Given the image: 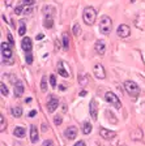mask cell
I'll return each mask as SVG.
<instances>
[{
  "mask_svg": "<svg viewBox=\"0 0 145 146\" xmlns=\"http://www.w3.org/2000/svg\"><path fill=\"white\" fill-rule=\"evenodd\" d=\"M96 18H97V12L96 9L93 7H86L84 9V12H82V20L86 25L92 26V25L96 22Z\"/></svg>",
  "mask_w": 145,
  "mask_h": 146,
  "instance_id": "1",
  "label": "cell"
},
{
  "mask_svg": "<svg viewBox=\"0 0 145 146\" xmlns=\"http://www.w3.org/2000/svg\"><path fill=\"white\" fill-rule=\"evenodd\" d=\"M98 29L102 34L107 35V34L111 33V29H112V21L111 18L109 16H102L100 20V25H98Z\"/></svg>",
  "mask_w": 145,
  "mask_h": 146,
  "instance_id": "2",
  "label": "cell"
},
{
  "mask_svg": "<svg viewBox=\"0 0 145 146\" xmlns=\"http://www.w3.org/2000/svg\"><path fill=\"white\" fill-rule=\"evenodd\" d=\"M124 89L130 95H132L133 98H137L140 95V88L136 82L133 81H126L124 82Z\"/></svg>",
  "mask_w": 145,
  "mask_h": 146,
  "instance_id": "3",
  "label": "cell"
},
{
  "mask_svg": "<svg viewBox=\"0 0 145 146\" xmlns=\"http://www.w3.org/2000/svg\"><path fill=\"white\" fill-rule=\"evenodd\" d=\"M105 99L106 102H109L111 106H114L115 108H120L122 107V103H120V99L118 98V95H115L114 93H111V91H107L105 94Z\"/></svg>",
  "mask_w": 145,
  "mask_h": 146,
  "instance_id": "4",
  "label": "cell"
},
{
  "mask_svg": "<svg viewBox=\"0 0 145 146\" xmlns=\"http://www.w3.org/2000/svg\"><path fill=\"white\" fill-rule=\"evenodd\" d=\"M56 68H57V73H59L61 77H64V78L69 77V68H68V65L65 64V61L59 60L56 64Z\"/></svg>",
  "mask_w": 145,
  "mask_h": 146,
  "instance_id": "5",
  "label": "cell"
},
{
  "mask_svg": "<svg viewBox=\"0 0 145 146\" xmlns=\"http://www.w3.org/2000/svg\"><path fill=\"white\" fill-rule=\"evenodd\" d=\"M116 33H118V35L120 36V38H127V36H130L131 34V29L128 25H119V27L116 29Z\"/></svg>",
  "mask_w": 145,
  "mask_h": 146,
  "instance_id": "6",
  "label": "cell"
},
{
  "mask_svg": "<svg viewBox=\"0 0 145 146\" xmlns=\"http://www.w3.org/2000/svg\"><path fill=\"white\" fill-rule=\"evenodd\" d=\"M93 73H94V76H96L97 78H100V80H103L106 77L105 68H103L102 64H96L94 68H93Z\"/></svg>",
  "mask_w": 145,
  "mask_h": 146,
  "instance_id": "7",
  "label": "cell"
},
{
  "mask_svg": "<svg viewBox=\"0 0 145 146\" xmlns=\"http://www.w3.org/2000/svg\"><path fill=\"white\" fill-rule=\"evenodd\" d=\"M1 55H3V59L7 60V59H11L12 56V51H11V44H8L7 42H1Z\"/></svg>",
  "mask_w": 145,
  "mask_h": 146,
  "instance_id": "8",
  "label": "cell"
},
{
  "mask_svg": "<svg viewBox=\"0 0 145 146\" xmlns=\"http://www.w3.org/2000/svg\"><path fill=\"white\" fill-rule=\"evenodd\" d=\"M94 50H96V52L98 55H105V52H106V43H105V40H102V39H98L96 42V44H94Z\"/></svg>",
  "mask_w": 145,
  "mask_h": 146,
  "instance_id": "9",
  "label": "cell"
},
{
  "mask_svg": "<svg viewBox=\"0 0 145 146\" xmlns=\"http://www.w3.org/2000/svg\"><path fill=\"white\" fill-rule=\"evenodd\" d=\"M64 136L68 138V140H75L77 137V128L76 127H68L64 131Z\"/></svg>",
  "mask_w": 145,
  "mask_h": 146,
  "instance_id": "10",
  "label": "cell"
},
{
  "mask_svg": "<svg viewBox=\"0 0 145 146\" xmlns=\"http://www.w3.org/2000/svg\"><path fill=\"white\" fill-rule=\"evenodd\" d=\"M89 111H90V116L93 120H97V116H98V107H97V102L96 99L90 100V104H89Z\"/></svg>",
  "mask_w": 145,
  "mask_h": 146,
  "instance_id": "11",
  "label": "cell"
},
{
  "mask_svg": "<svg viewBox=\"0 0 145 146\" xmlns=\"http://www.w3.org/2000/svg\"><path fill=\"white\" fill-rule=\"evenodd\" d=\"M21 47H22V50H24L26 54L31 51V48H33V43H31V39L29 38V36H26V38H24V39H22Z\"/></svg>",
  "mask_w": 145,
  "mask_h": 146,
  "instance_id": "12",
  "label": "cell"
},
{
  "mask_svg": "<svg viewBox=\"0 0 145 146\" xmlns=\"http://www.w3.org/2000/svg\"><path fill=\"white\" fill-rule=\"evenodd\" d=\"M24 94V84L21 81H16L15 82V95L16 97H21Z\"/></svg>",
  "mask_w": 145,
  "mask_h": 146,
  "instance_id": "13",
  "label": "cell"
},
{
  "mask_svg": "<svg viewBox=\"0 0 145 146\" xmlns=\"http://www.w3.org/2000/svg\"><path fill=\"white\" fill-rule=\"evenodd\" d=\"M57 104H59V102H57L56 98H55V97H51V99L48 100V103H47L48 112H54L55 110L57 108Z\"/></svg>",
  "mask_w": 145,
  "mask_h": 146,
  "instance_id": "14",
  "label": "cell"
},
{
  "mask_svg": "<svg viewBox=\"0 0 145 146\" xmlns=\"http://www.w3.org/2000/svg\"><path fill=\"white\" fill-rule=\"evenodd\" d=\"M38 140H39V136H38V129H37L35 125H30V141L33 143H35Z\"/></svg>",
  "mask_w": 145,
  "mask_h": 146,
  "instance_id": "15",
  "label": "cell"
},
{
  "mask_svg": "<svg viewBox=\"0 0 145 146\" xmlns=\"http://www.w3.org/2000/svg\"><path fill=\"white\" fill-rule=\"evenodd\" d=\"M100 133H101V136H102L103 138H106V140H110V138L115 137V132L107 131V129H105V128H101V129H100Z\"/></svg>",
  "mask_w": 145,
  "mask_h": 146,
  "instance_id": "16",
  "label": "cell"
},
{
  "mask_svg": "<svg viewBox=\"0 0 145 146\" xmlns=\"http://www.w3.org/2000/svg\"><path fill=\"white\" fill-rule=\"evenodd\" d=\"M25 133H26V131H25L24 127H16L15 131H13V134H15V137H18V138H22V137H25Z\"/></svg>",
  "mask_w": 145,
  "mask_h": 146,
  "instance_id": "17",
  "label": "cell"
},
{
  "mask_svg": "<svg viewBox=\"0 0 145 146\" xmlns=\"http://www.w3.org/2000/svg\"><path fill=\"white\" fill-rule=\"evenodd\" d=\"M11 113H12V116H15V117H21L22 108L21 107H12V108H11Z\"/></svg>",
  "mask_w": 145,
  "mask_h": 146,
  "instance_id": "18",
  "label": "cell"
},
{
  "mask_svg": "<svg viewBox=\"0 0 145 146\" xmlns=\"http://www.w3.org/2000/svg\"><path fill=\"white\" fill-rule=\"evenodd\" d=\"M92 129H93V127H92L90 123L85 121L84 124H82V133H84V134H89L92 132Z\"/></svg>",
  "mask_w": 145,
  "mask_h": 146,
  "instance_id": "19",
  "label": "cell"
},
{
  "mask_svg": "<svg viewBox=\"0 0 145 146\" xmlns=\"http://www.w3.org/2000/svg\"><path fill=\"white\" fill-rule=\"evenodd\" d=\"M63 48L64 51H68V48H69V38H68L67 33L63 34Z\"/></svg>",
  "mask_w": 145,
  "mask_h": 146,
  "instance_id": "20",
  "label": "cell"
},
{
  "mask_svg": "<svg viewBox=\"0 0 145 146\" xmlns=\"http://www.w3.org/2000/svg\"><path fill=\"white\" fill-rule=\"evenodd\" d=\"M25 31H26V26H25V21L24 20H21V21H20V29H18V34H20V35H24L25 34Z\"/></svg>",
  "mask_w": 145,
  "mask_h": 146,
  "instance_id": "21",
  "label": "cell"
},
{
  "mask_svg": "<svg viewBox=\"0 0 145 146\" xmlns=\"http://www.w3.org/2000/svg\"><path fill=\"white\" fill-rule=\"evenodd\" d=\"M41 90L45 93V91H47V77L43 76L42 77V81H41Z\"/></svg>",
  "mask_w": 145,
  "mask_h": 146,
  "instance_id": "22",
  "label": "cell"
},
{
  "mask_svg": "<svg viewBox=\"0 0 145 146\" xmlns=\"http://www.w3.org/2000/svg\"><path fill=\"white\" fill-rule=\"evenodd\" d=\"M52 25H54L52 17H46V18H45V24H43V26L47 27V29H50V27H52Z\"/></svg>",
  "mask_w": 145,
  "mask_h": 146,
  "instance_id": "23",
  "label": "cell"
},
{
  "mask_svg": "<svg viewBox=\"0 0 145 146\" xmlns=\"http://www.w3.org/2000/svg\"><path fill=\"white\" fill-rule=\"evenodd\" d=\"M0 91H1V95H4V97H7V95H8V93H9L8 88L5 86V84H4V82H1V84H0Z\"/></svg>",
  "mask_w": 145,
  "mask_h": 146,
  "instance_id": "24",
  "label": "cell"
},
{
  "mask_svg": "<svg viewBox=\"0 0 145 146\" xmlns=\"http://www.w3.org/2000/svg\"><path fill=\"white\" fill-rule=\"evenodd\" d=\"M72 31H73V34H75L76 36H79L80 34H81V26H80L79 24H75V25H73Z\"/></svg>",
  "mask_w": 145,
  "mask_h": 146,
  "instance_id": "25",
  "label": "cell"
},
{
  "mask_svg": "<svg viewBox=\"0 0 145 146\" xmlns=\"http://www.w3.org/2000/svg\"><path fill=\"white\" fill-rule=\"evenodd\" d=\"M0 132H4V129H5V121H4V116L0 115Z\"/></svg>",
  "mask_w": 145,
  "mask_h": 146,
  "instance_id": "26",
  "label": "cell"
},
{
  "mask_svg": "<svg viewBox=\"0 0 145 146\" xmlns=\"http://www.w3.org/2000/svg\"><path fill=\"white\" fill-rule=\"evenodd\" d=\"M50 84H51L52 88H56V78H55V74L50 76Z\"/></svg>",
  "mask_w": 145,
  "mask_h": 146,
  "instance_id": "27",
  "label": "cell"
},
{
  "mask_svg": "<svg viewBox=\"0 0 145 146\" xmlns=\"http://www.w3.org/2000/svg\"><path fill=\"white\" fill-rule=\"evenodd\" d=\"M34 3H35L34 0H22V5H25V7H30Z\"/></svg>",
  "mask_w": 145,
  "mask_h": 146,
  "instance_id": "28",
  "label": "cell"
},
{
  "mask_svg": "<svg viewBox=\"0 0 145 146\" xmlns=\"http://www.w3.org/2000/svg\"><path fill=\"white\" fill-rule=\"evenodd\" d=\"M33 63V55L30 52H27L26 54V64H31Z\"/></svg>",
  "mask_w": 145,
  "mask_h": 146,
  "instance_id": "29",
  "label": "cell"
},
{
  "mask_svg": "<svg viewBox=\"0 0 145 146\" xmlns=\"http://www.w3.org/2000/svg\"><path fill=\"white\" fill-rule=\"evenodd\" d=\"M24 7H25V5L16 7V11H15V12H16V15H20V13H22V12H24Z\"/></svg>",
  "mask_w": 145,
  "mask_h": 146,
  "instance_id": "30",
  "label": "cell"
},
{
  "mask_svg": "<svg viewBox=\"0 0 145 146\" xmlns=\"http://www.w3.org/2000/svg\"><path fill=\"white\" fill-rule=\"evenodd\" d=\"M54 123H55L56 125H60V124H61V116H55Z\"/></svg>",
  "mask_w": 145,
  "mask_h": 146,
  "instance_id": "31",
  "label": "cell"
},
{
  "mask_svg": "<svg viewBox=\"0 0 145 146\" xmlns=\"http://www.w3.org/2000/svg\"><path fill=\"white\" fill-rule=\"evenodd\" d=\"M43 146H54V142H52L51 140H46L45 142H43Z\"/></svg>",
  "mask_w": 145,
  "mask_h": 146,
  "instance_id": "32",
  "label": "cell"
},
{
  "mask_svg": "<svg viewBox=\"0 0 145 146\" xmlns=\"http://www.w3.org/2000/svg\"><path fill=\"white\" fill-rule=\"evenodd\" d=\"M22 13H25V15H30L31 9L29 8V7H24V12H22Z\"/></svg>",
  "mask_w": 145,
  "mask_h": 146,
  "instance_id": "33",
  "label": "cell"
},
{
  "mask_svg": "<svg viewBox=\"0 0 145 146\" xmlns=\"http://www.w3.org/2000/svg\"><path fill=\"white\" fill-rule=\"evenodd\" d=\"M8 40H9V44L13 46V43H15V42H13V38H12V35H11V34H8Z\"/></svg>",
  "mask_w": 145,
  "mask_h": 146,
  "instance_id": "34",
  "label": "cell"
},
{
  "mask_svg": "<svg viewBox=\"0 0 145 146\" xmlns=\"http://www.w3.org/2000/svg\"><path fill=\"white\" fill-rule=\"evenodd\" d=\"M35 115H37V111H35V110H33V111H30V112H29V117H34Z\"/></svg>",
  "mask_w": 145,
  "mask_h": 146,
  "instance_id": "35",
  "label": "cell"
},
{
  "mask_svg": "<svg viewBox=\"0 0 145 146\" xmlns=\"http://www.w3.org/2000/svg\"><path fill=\"white\" fill-rule=\"evenodd\" d=\"M75 146H86V145H85L84 141H79V142H76V143H75Z\"/></svg>",
  "mask_w": 145,
  "mask_h": 146,
  "instance_id": "36",
  "label": "cell"
},
{
  "mask_svg": "<svg viewBox=\"0 0 145 146\" xmlns=\"http://www.w3.org/2000/svg\"><path fill=\"white\" fill-rule=\"evenodd\" d=\"M4 1H5V5L7 7H11V5H12V1H13V0H4Z\"/></svg>",
  "mask_w": 145,
  "mask_h": 146,
  "instance_id": "37",
  "label": "cell"
},
{
  "mask_svg": "<svg viewBox=\"0 0 145 146\" xmlns=\"http://www.w3.org/2000/svg\"><path fill=\"white\" fill-rule=\"evenodd\" d=\"M80 95H81V97H85V95H86V91H81V93H80Z\"/></svg>",
  "mask_w": 145,
  "mask_h": 146,
  "instance_id": "38",
  "label": "cell"
},
{
  "mask_svg": "<svg viewBox=\"0 0 145 146\" xmlns=\"http://www.w3.org/2000/svg\"><path fill=\"white\" fill-rule=\"evenodd\" d=\"M130 1H131V3H135V1H136V0H130Z\"/></svg>",
  "mask_w": 145,
  "mask_h": 146,
  "instance_id": "39",
  "label": "cell"
}]
</instances>
